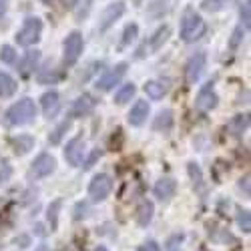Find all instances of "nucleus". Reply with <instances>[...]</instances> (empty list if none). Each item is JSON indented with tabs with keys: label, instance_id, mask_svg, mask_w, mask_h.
Wrapping results in <instances>:
<instances>
[{
	"label": "nucleus",
	"instance_id": "nucleus-24",
	"mask_svg": "<svg viewBox=\"0 0 251 251\" xmlns=\"http://www.w3.org/2000/svg\"><path fill=\"white\" fill-rule=\"evenodd\" d=\"M38 52L34 50V52H28L26 54V58H25V62L20 65V69H23V75H28L30 73V69H34V65H36V60H38Z\"/></svg>",
	"mask_w": 251,
	"mask_h": 251
},
{
	"label": "nucleus",
	"instance_id": "nucleus-35",
	"mask_svg": "<svg viewBox=\"0 0 251 251\" xmlns=\"http://www.w3.org/2000/svg\"><path fill=\"white\" fill-rule=\"evenodd\" d=\"M239 38H241V28H237V30L233 32V40H231V47H237V43H239Z\"/></svg>",
	"mask_w": 251,
	"mask_h": 251
},
{
	"label": "nucleus",
	"instance_id": "nucleus-1",
	"mask_svg": "<svg viewBox=\"0 0 251 251\" xmlns=\"http://www.w3.org/2000/svg\"><path fill=\"white\" fill-rule=\"evenodd\" d=\"M36 117V107L32 99H20L6 111V121L12 127H23V125L32 123Z\"/></svg>",
	"mask_w": 251,
	"mask_h": 251
},
{
	"label": "nucleus",
	"instance_id": "nucleus-14",
	"mask_svg": "<svg viewBox=\"0 0 251 251\" xmlns=\"http://www.w3.org/2000/svg\"><path fill=\"white\" fill-rule=\"evenodd\" d=\"M153 191H155V197H159V199H169V197H173L175 191H177V183H175L173 179H169V177H165V179L157 181V185H155Z\"/></svg>",
	"mask_w": 251,
	"mask_h": 251
},
{
	"label": "nucleus",
	"instance_id": "nucleus-16",
	"mask_svg": "<svg viewBox=\"0 0 251 251\" xmlns=\"http://www.w3.org/2000/svg\"><path fill=\"white\" fill-rule=\"evenodd\" d=\"M151 219H153V203L145 199V201H141V205L137 209V223L141 227H147L151 223Z\"/></svg>",
	"mask_w": 251,
	"mask_h": 251
},
{
	"label": "nucleus",
	"instance_id": "nucleus-15",
	"mask_svg": "<svg viewBox=\"0 0 251 251\" xmlns=\"http://www.w3.org/2000/svg\"><path fill=\"white\" fill-rule=\"evenodd\" d=\"M93 109H95V99H93L91 95H82V97H78V99L75 100V104H73V115H75V117H82V115L91 113Z\"/></svg>",
	"mask_w": 251,
	"mask_h": 251
},
{
	"label": "nucleus",
	"instance_id": "nucleus-38",
	"mask_svg": "<svg viewBox=\"0 0 251 251\" xmlns=\"http://www.w3.org/2000/svg\"><path fill=\"white\" fill-rule=\"evenodd\" d=\"M95 251H109V249H107V247H102V245H99V247H97Z\"/></svg>",
	"mask_w": 251,
	"mask_h": 251
},
{
	"label": "nucleus",
	"instance_id": "nucleus-25",
	"mask_svg": "<svg viewBox=\"0 0 251 251\" xmlns=\"http://www.w3.org/2000/svg\"><path fill=\"white\" fill-rule=\"evenodd\" d=\"M137 32H139L137 25H127V28H125V34H123V47L131 45L133 40H135V36H137Z\"/></svg>",
	"mask_w": 251,
	"mask_h": 251
},
{
	"label": "nucleus",
	"instance_id": "nucleus-26",
	"mask_svg": "<svg viewBox=\"0 0 251 251\" xmlns=\"http://www.w3.org/2000/svg\"><path fill=\"white\" fill-rule=\"evenodd\" d=\"M58 209H60V201H54V203H50V207H49V219H50L52 231H54L56 225H58Z\"/></svg>",
	"mask_w": 251,
	"mask_h": 251
},
{
	"label": "nucleus",
	"instance_id": "nucleus-29",
	"mask_svg": "<svg viewBox=\"0 0 251 251\" xmlns=\"http://www.w3.org/2000/svg\"><path fill=\"white\" fill-rule=\"evenodd\" d=\"M223 4H225V0H205L203 8L209 10V12H217V10L223 8Z\"/></svg>",
	"mask_w": 251,
	"mask_h": 251
},
{
	"label": "nucleus",
	"instance_id": "nucleus-17",
	"mask_svg": "<svg viewBox=\"0 0 251 251\" xmlns=\"http://www.w3.org/2000/svg\"><path fill=\"white\" fill-rule=\"evenodd\" d=\"M14 93H16V80H14L8 73L0 71V97L8 99V97H12Z\"/></svg>",
	"mask_w": 251,
	"mask_h": 251
},
{
	"label": "nucleus",
	"instance_id": "nucleus-10",
	"mask_svg": "<svg viewBox=\"0 0 251 251\" xmlns=\"http://www.w3.org/2000/svg\"><path fill=\"white\" fill-rule=\"evenodd\" d=\"M82 149H85V143H82L80 137L71 139V141L67 143V149H65V159H67L73 167L80 165V161H82Z\"/></svg>",
	"mask_w": 251,
	"mask_h": 251
},
{
	"label": "nucleus",
	"instance_id": "nucleus-33",
	"mask_svg": "<svg viewBox=\"0 0 251 251\" xmlns=\"http://www.w3.org/2000/svg\"><path fill=\"white\" fill-rule=\"evenodd\" d=\"M241 18H243V23H245V28H249V2L243 4V8H241Z\"/></svg>",
	"mask_w": 251,
	"mask_h": 251
},
{
	"label": "nucleus",
	"instance_id": "nucleus-3",
	"mask_svg": "<svg viewBox=\"0 0 251 251\" xmlns=\"http://www.w3.org/2000/svg\"><path fill=\"white\" fill-rule=\"evenodd\" d=\"M40 32H43V23H40V18H26L23 28L16 32V40L20 47H32L34 43H38L40 38Z\"/></svg>",
	"mask_w": 251,
	"mask_h": 251
},
{
	"label": "nucleus",
	"instance_id": "nucleus-32",
	"mask_svg": "<svg viewBox=\"0 0 251 251\" xmlns=\"http://www.w3.org/2000/svg\"><path fill=\"white\" fill-rule=\"evenodd\" d=\"M139 251H161V249H159V245L155 241H147V243H143L139 247Z\"/></svg>",
	"mask_w": 251,
	"mask_h": 251
},
{
	"label": "nucleus",
	"instance_id": "nucleus-11",
	"mask_svg": "<svg viewBox=\"0 0 251 251\" xmlns=\"http://www.w3.org/2000/svg\"><path fill=\"white\" fill-rule=\"evenodd\" d=\"M147 115H149V102L147 100H137L133 104V109L129 113V123L133 127H141V125L147 121Z\"/></svg>",
	"mask_w": 251,
	"mask_h": 251
},
{
	"label": "nucleus",
	"instance_id": "nucleus-36",
	"mask_svg": "<svg viewBox=\"0 0 251 251\" xmlns=\"http://www.w3.org/2000/svg\"><path fill=\"white\" fill-rule=\"evenodd\" d=\"M6 6H8V0H0V16L6 12Z\"/></svg>",
	"mask_w": 251,
	"mask_h": 251
},
{
	"label": "nucleus",
	"instance_id": "nucleus-13",
	"mask_svg": "<svg viewBox=\"0 0 251 251\" xmlns=\"http://www.w3.org/2000/svg\"><path fill=\"white\" fill-rule=\"evenodd\" d=\"M123 12H125V4L123 2H115V4L107 6V10L102 12V18H100L102 20V23H100V30H107Z\"/></svg>",
	"mask_w": 251,
	"mask_h": 251
},
{
	"label": "nucleus",
	"instance_id": "nucleus-27",
	"mask_svg": "<svg viewBox=\"0 0 251 251\" xmlns=\"http://www.w3.org/2000/svg\"><path fill=\"white\" fill-rule=\"evenodd\" d=\"M237 223L239 227L243 229L245 233L251 231V221H249V211H243V209H239V215H237Z\"/></svg>",
	"mask_w": 251,
	"mask_h": 251
},
{
	"label": "nucleus",
	"instance_id": "nucleus-6",
	"mask_svg": "<svg viewBox=\"0 0 251 251\" xmlns=\"http://www.w3.org/2000/svg\"><path fill=\"white\" fill-rule=\"evenodd\" d=\"M205 65H207L205 52H195L189 58V62H187V69H185V76H187V82H189V85H193V82H197L201 78Z\"/></svg>",
	"mask_w": 251,
	"mask_h": 251
},
{
	"label": "nucleus",
	"instance_id": "nucleus-8",
	"mask_svg": "<svg viewBox=\"0 0 251 251\" xmlns=\"http://www.w3.org/2000/svg\"><path fill=\"white\" fill-rule=\"evenodd\" d=\"M195 104H197V109H201V111H211V109H215L217 95H215V91H213V82H207V85L199 91Z\"/></svg>",
	"mask_w": 251,
	"mask_h": 251
},
{
	"label": "nucleus",
	"instance_id": "nucleus-31",
	"mask_svg": "<svg viewBox=\"0 0 251 251\" xmlns=\"http://www.w3.org/2000/svg\"><path fill=\"white\" fill-rule=\"evenodd\" d=\"M247 123H249V119H247V115H239V117H235V121H233V125L237 127V133H241L245 127H247Z\"/></svg>",
	"mask_w": 251,
	"mask_h": 251
},
{
	"label": "nucleus",
	"instance_id": "nucleus-34",
	"mask_svg": "<svg viewBox=\"0 0 251 251\" xmlns=\"http://www.w3.org/2000/svg\"><path fill=\"white\" fill-rule=\"evenodd\" d=\"M99 157H100V151H95V153H93V155L89 157V161H87V165H85V167H87V169H91V167L95 165V161H97Z\"/></svg>",
	"mask_w": 251,
	"mask_h": 251
},
{
	"label": "nucleus",
	"instance_id": "nucleus-18",
	"mask_svg": "<svg viewBox=\"0 0 251 251\" xmlns=\"http://www.w3.org/2000/svg\"><path fill=\"white\" fill-rule=\"evenodd\" d=\"M169 34H171V28H169V26H161V28L151 36V40H149V50H159V49L163 47L165 40L169 38Z\"/></svg>",
	"mask_w": 251,
	"mask_h": 251
},
{
	"label": "nucleus",
	"instance_id": "nucleus-4",
	"mask_svg": "<svg viewBox=\"0 0 251 251\" xmlns=\"http://www.w3.org/2000/svg\"><path fill=\"white\" fill-rule=\"evenodd\" d=\"M113 189V181L109 175H104V173H99L93 177L91 185H89V195L93 201H102V199H107L109 193Z\"/></svg>",
	"mask_w": 251,
	"mask_h": 251
},
{
	"label": "nucleus",
	"instance_id": "nucleus-37",
	"mask_svg": "<svg viewBox=\"0 0 251 251\" xmlns=\"http://www.w3.org/2000/svg\"><path fill=\"white\" fill-rule=\"evenodd\" d=\"M65 4L67 6H75V0H65Z\"/></svg>",
	"mask_w": 251,
	"mask_h": 251
},
{
	"label": "nucleus",
	"instance_id": "nucleus-12",
	"mask_svg": "<svg viewBox=\"0 0 251 251\" xmlns=\"http://www.w3.org/2000/svg\"><path fill=\"white\" fill-rule=\"evenodd\" d=\"M40 104H43V113H45V117L52 119V117L58 113V109H60V97H58V93H54V91L45 93L43 99H40Z\"/></svg>",
	"mask_w": 251,
	"mask_h": 251
},
{
	"label": "nucleus",
	"instance_id": "nucleus-5",
	"mask_svg": "<svg viewBox=\"0 0 251 251\" xmlns=\"http://www.w3.org/2000/svg\"><path fill=\"white\" fill-rule=\"evenodd\" d=\"M65 65H75V62L78 60L80 52H82V36L78 32H71L65 40Z\"/></svg>",
	"mask_w": 251,
	"mask_h": 251
},
{
	"label": "nucleus",
	"instance_id": "nucleus-21",
	"mask_svg": "<svg viewBox=\"0 0 251 251\" xmlns=\"http://www.w3.org/2000/svg\"><path fill=\"white\" fill-rule=\"evenodd\" d=\"M135 93H137V87L133 85V82H131V85H125V87L115 95V102H117V104H125V102H129V100L135 97Z\"/></svg>",
	"mask_w": 251,
	"mask_h": 251
},
{
	"label": "nucleus",
	"instance_id": "nucleus-23",
	"mask_svg": "<svg viewBox=\"0 0 251 251\" xmlns=\"http://www.w3.org/2000/svg\"><path fill=\"white\" fill-rule=\"evenodd\" d=\"M69 127H71V119H67V121H62V123L58 125V127H56V129L52 131V135H50V143H52V145H56V143L60 141V137H62V135H65V131H67Z\"/></svg>",
	"mask_w": 251,
	"mask_h": 251
},
{
	"label": "nucleus",
	"instance_id": "nucleus-20",
	"mask_svg": "<svg viewBox=\"0 0 251 251\" xmlns=\"http://www.w3.org/2000/svg\"><path fill=\"white\" fill-rule=\"evenodd\" d=\"M155 131H169L171 127H173V113L171 111H161L159 115H157V119H155Z\"/></svg>",
	"mask_w": 251,
	"mask_h": 251
},
{
	"label": "nucleus",
	"instance_id": "nucleus-9",
	"mask_svg": "<svg viewBox=\"0 0 251 251\" xmlns=\"http://www.w3.org/2000/svg\"><path fill=\"white\" fill-rule=\"evenodd\" d=\"M54 167H56L54 157L49 155V153H43V155H38V157L34 159L32 171H34L36 177H47V175H50V173L54 171Z\"/></svg>",
	"mask_w": 251,
	"mask_h": 251
},
{
	"label": "nucleus",
	"instance_id": "nucleus-22",
	"mask_svg": "<svg viewBox=\"0 0 251 251\" xmlns=\"http://www.w3.org/2000/svg\"><path fill=\"white\" fill-rule=\"evenodd\" d=\"M145 93H147L151 99H163V95L167 93V89H165L163 82L151 80V82H147V85H145Z\"/></svg>",
	"mask_w": 251,
	"mask_h": 251
},
{
	"label": "nucleus",
	"instance_id": "nucleus-7",
	"mask_svg": "<svg viewBox=\"0 0 251 251\" xmlns=\"http://www.w3.org/2000/svg\"><path fill=\"white\" fill-rule=\"evenodd\" d=\"M125 73H127V62H121V65H117L115 69H111L102 78H99L97 87L100 91H111L115 85H119V82H121V78L125 76Z\"/></svg>",
	"mask_w": 251,
	"mask_h": 251
},
{
	"label": "nucleus",
	"instance_id": "nucleus-30",
	"mask_svg": "<svg viewBox=\"0 0 251 251\" xmlns=\"http://www.w3.org/2000/svg\"><path fill=\"white\" fill-rule=\"evenodd\" d=\"M181 241H183V235H181V233H177V235L169 237V241H167L165 249H167V251H179V245H181Z\"/></svg>",
	"mask_w": 251,
	"mask_h": 251
},
{
	"label": "nucleus",
	"instance_id": "nucleus-19",
	"mask_svg": "<svg viewBox=\"0 0 251 251\" xmlns=\"http://www.w3.org/2000/svg\"><path fill=\"white\" fill-rule=\"evenodd\" d=\"M12 145H14V153H16V155H25V153H28V151L32 149L34 139L28 137V135H20L18 139L12 141Z\"/></svg>",
	"mask_w": 251,
	"mask_h": 251
},
{
	"label": "nucleus",
	"instance_id": "nucleus-2",
	"mask_svg": "<svg viewBox=\"0 0 251 251\" xmlns=\"http://www.w3.org/2000/svg\"><path fill=\"white\" fill-rule=\"evenodd\" d=\"M205 23L199 14H195L193 10H187L183 14V23H181V36L185 43H195L205 34Z\"/></svg>",
	"mask_w": 251,
	"mask_h": 251
},
{
	"label": "nucleus",
	"instance_id": "nucleus-28",
	"mask_svg": "<svg viewBox=\"0 0 251 251\" xmlns=\"http://www.w3.org/2000/svg\"><path fill=\"white\" fill-rule=\"evenodd\" d=\"M14 58H16V54H14V49L12 47L4 45L2 49H0V60H2V62L10 65V62H14Z\"/></svg>",
	"mask_w": 251,
	"mask_h": 251
}]
</instances>
